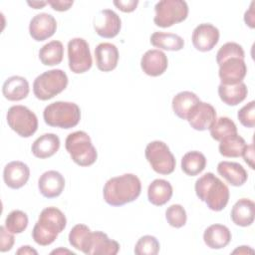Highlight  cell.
<instances>
[{"label": "cell", "instance_id": "f1b7e54d", "mask_svg": "<svg viewBox=\"0 0 255 255\" xmlns=\"http://www.w3.org/2000/svg\"><path fill=\"white\" fill-rule=\"evenodd\" d=\"M247 143L245 139L238 133L229 135L220 140L218 149L224 157H239L242 156Z\"/></svg>", "mask_w": 255, "mask_h": 255}, {"label": "cell", "instance_id": "b9f144b4", "mask_svg": "<svg viewBox=\"0 0 255 255\" xmlns=\"http://www.w3.org/2000/svg\"><path fill=\"white\" fill-rule=\"evenodd\" d=\"M48 4L54 9L55 11L63 12L67 11L71 8V6L74 4V1H66V0H49L47 1Z\"/></svg>", "mask_w": 255, "mask_h": 255}, {"label": "cell", "instance_id": "2e32d148", "mask_svg": "<svg viewBox=\"0 0 255 255\" xmlns=\"http://www.w3.org/2000/svg\"><path fill=\"white\" fill-rule=\"evenodd\" d=\"M190 127L196 130L209 129L216 121V111L208 103L199 102L187 119Z\"/></svg>", "mask_w": 255, "mask_h": 255}, {"label": "cell", "instance_id": "cb8c5ba5", "mask_svg": "<svg viewBox=\"0 0 255 255\" xmlns=\"http://www.w3.org/2000/svg\"><path fill=\"white\" fill-rule=\"evenodd\" d=\"M60 148V138L55 133H44L32 144L31 150L34 156L44 159L54 155Z\"/></svg>", "mask_w": 255, "mask_h": 255}, {"label": "cell", "instance_id": "1f68e13d", "mask_svg": "<svg viewBox=\"0 0 255 255\" xmlns=\"http://www.w3.org/2000/svg\"><path fill=\"white\" fill-rule=\"evenodd\" d=\"M64 56V47L62 42L54 40L45 44L39 51V59L45 66L59 65Z\"/></svg>", "mask_w": 255, "mask_h": 255}, {"label": "cell", "instance_id": "ab89813d", "mask_svg": "<svg viewBox=\"0 0 255 255\" xmlns=\"http://www.w3.org/2000/svg\"><path fill=\"white\" fill-rule=\"evenodd\" d=\"M15 238L13 233L9 232L5 226L0 227V251L7 252L11 250L14 245Z\"/></svg>", "mask_w": 255, "mask_h": 255}, {"label": "cell", "instance_id": "9c48e42d", "mask_svg": "<svg viewBox=\"0 0 255 255\" xmlns=\"http://www.w3.org/2000/svg\"><path fill=\"white\" fill-rule=\"evenodd\" d=\"M6 120L11 129L22 137H30L38 128L36 115L25 106L17 105L9 108Z\"/></svg>", "mask_w": 255, "mask_h": 255}, {"label": "cell", "instance_id": "8fae6325", "mask_svg": "<svg viewBox=\"0 0 255 255\" xmlns=\"http://www.w3.org/2000/svg\"><path fill=\"white\" fill-rule=\"evenodd\" d=\"M119 250L120 244L103 231H91L82 248V252L87 255H116Z\"/></svg>", "mask_w": 255, "mask_h": 255}, {"label": "cell", "instance_id": "c3c4849f", "mask_svg": "<svg viewBox=\"0 0 255 255\" xmlns=\"http://www.w3.org/2000/svg\"><path fill=\"white\" fill-rule=\"evenodd\" d=\"M61 253H70V254H75L74 252H72V251H70V250H67V249H63V248H59V249H57V250H53L52 252H51V254H61Z\"/></svg>", "mask_w": 255, "mask_h": 255}, {"label": "cell", "instance_id": "d590c367", "mask_svg": "<svg viewBox=\"0 0 255 255\" xmlns=\"http://www.w3.org/2000/svg\"><path fill=\"white\" fill-rule=\"evenodd\" d=\"M165 218L167 220V223L170 226L174 228H180L185 225L187 220V215L182 205L172 204L169 207H167L165 211Z\"/></svg>", "mask_w": 255, "mask_h": 255}, {"label": "cell", "instance_id": "ee69618b", "mask_svg": "<svg viewBox=\"0 0 255 255\" xmlns=\"http://www.w3.org/2000/svg\"><path fill=\"white\" fill-rule=\"evenodd\" d=\"M254 4L255 2L253 1L249 7V9L245 12L244 14V21L246 23V25H248L250 28H254L255 27V19H254Z\"/></svg>", "mask_w": 255, "mask_h": 255}, {"label": "cell", "instance_id": "4316f807", "mask_svg": "<svg viewBox=\"0 0 255 255\" xmlns=\"http://www.w3.org/2000/svg\"><path fill=\"white\" fill-rule=\"evenodd\" d=\"M173 193L171 184L165 179H154L147 188L148 201L155 206H162L167 203Z\"/></svg>", "mask_w": 255, "mask_h": 255}, {"label": "cell", "instance_id": "603a6c76", "mask_svg": "<svg viewBox=\"0 0 255 255\" xmlns=\"http://www.w3.org/2000/svg\"><path fill=\"white\" fill-rule=\"evenodd\" d=\"M255 215V204L248 198L239 199L231 209V220L234 224L247 227L250 226L254 221Z\"/></svg>", "mask_w": 255, "mask_h": 255}, {"label": "cell", "instance_id": "d6986e66", "mask_svg": "<svg viewBox=\"0 0 255 255\" xmlns=\"http://www.w3.org/2000/svg\"><path fill=\"white\" fill-rule=\"evenodd\" d=\"M65 178L56 170L44 172L38 180V188L41 194L46 198L58 197L64 190Z\"/></svg>", "mask_w": 255, "mask_h": 255}, {"label": "cell", "instance_id": "6da1fadb", "mask_svg": "<svg viewBox=\"0 0 255 255\" xmlns=\"http://www.w3.org/2000/svg\"><path fill=\"white\" fill-rule=\"evenodd\" d=\"M141 183L132 173H125L110 178L104 185L105 201L112 206H122L134 201L140 194Z\"/></svg>", "mask_w": 255, "mask_h": 255}, {"label": "cell", "instance_id": "60d3db41", "mask_svg": "<svg viewBox=\"0 0 255 255\" xmlns=\"http://www.w3.org/2000/svg\"><path fill=\"white\" fill-rule=\"evenodd\" d=\"M137 4H138L137 0H128V1L116 0V1H114V5L118 9H120L121 11H123L125 13H129V12L134 11Z\"/></svg>", "mask_w": 255, "mask_h": 255}, {"label": "cell", "instance_id": "836d02e7", "mask_svg": "<svg viewBox=\"0 0 255 255\" xmlns=\"http://www.w3.org/2000/svg\"><path fill=\"white\" fill-rule=\"evenodd\" d=\"M27 226H28V216L22 210L11 211L5 219L6 229L13 234L22 233L27 228Z\"/></svg>", "mask_w": 255, "mask_h": 255}, {"label": "cell", "instance_id": "8992f818", "mask_svg": "<svg viewBox=\"0 0 255 255\" xmlns=\"http://www.w3.org/2000/svg\"><path fill=\"white\" fill-rule=\"evenodd\" d=\"M68 86V76L61 69H53L39 75L33 83V93L38 100L48 101L62 93Z\"/></svg>", "mask_w": 255, "mask_h": 255}, {"label": "cell", "instance_id": "277c9868", "mask_svg": "<svg viewBox=\"0 0 255 255\" xmlns=\"http://www.w3.org/2000/svg\"><path fill=\"white\" fill-rule=\"evenodd\" d=\"M44 122L54 128H72L81 120L79 106L72 102H54L48 105L43 112Z\"/></svg>", "mask_w": 255, "mask_h": 255}, {"label": "cell", "instance_id": "4dcf8cb0", "mask_svg": "<svg viewBox=\"0 0 255 255\" xmlns=\"http://www.w3.org/2000/svg\"><path fill=\"white\" fill-rule=\"evenodd\" d=\"M150 43L156 48L167 51H179L184 47V40L173 33L154 32L150 36Z\"/></svg>", "mask_w": 255, "mask_h": 255}, {"label": "cell", "instance_id": "f6af8a7d", "mask_svg": "<svg viewBox=\"0 0 255 255\" xmlns=\"http://www.w3.org/2000/svg\"><path fill=\"white\" fill-rule=\"evenodd\" d=\"M16 254H18V255H30V254L37 255L38 252H37L35 249H33L31 246L25 245V246H21V247L16 251Z\"/></svg>", "mask_w": 255, "mask_h": 255}, {"label": "cell", "instance_id": "7c38bea8", "mask_svg": "<svg viewBox=\"0 0 255 255\" xmlns=\"http://www.w3.org/2000/svg\"><path fill=\"white\" fill-rule=\"evenodd\" d=\"M247 73L244 59L232 57L219 65L218 75L223 85H235L241 83Z\"/></svg>", "mask_w": 255, "mask_h": 255}, {"label": "cell", "instance_id": "d4e9b609", "mask_svg": "<svg viewBox=\"0 0 255 255\" xmlns=\"http://www.w3.org/2000/svg\"><path fill=\"white\" fill-rule=\"evenodd\" d=\"M217 172L233 186L243 185L248 178L245 168L234 161H220L217 165Z\"/></svg>", "mask_w": 255, "mask_h": 255}, {"label": "cell", "instance_id": "7a4b0ae2", "mask_svg": "<svg viewBox=\"0 0 255 255\" xmlns=\"http://www.w3.org/2000/svg\"><path fill=\"white\" fill-rule=\"evenodd\" d=\"M67 225L65 214L57 207L50 206L44 208L34 225L32 237L41 246L52 244Z\"/></svg>", "mask_w": 255, "mask_h": 255}, {"label": "cell", "instance_id": "52a82bcc", "mask_svg": "<svg viewBox=\"0 0 255 255\" xmlns=\"http://www.w3.org/2000/svg\"><path fill=\"white\" fill-rule=\"evenodd\" d=\"M154 11V24L161 28H167L187 18L188 5L183 0H161L155 4Z\"/></svg>", "mask_w": 255, "mask_h": 255}, {"label": "cell", "instance_id": "9a60e30c", "mask_svg": "<svg viewBox=\"0 0 255 255\" xmlns=\"http://www.w3.org/2000/svg\"><path fill=\"white\" fill-rule=\"evenodd\" d=\"M57 29L56 19L48 13H40L35 15L29 24L30 36L35 41H44L52 37Z\"/></svg>", "mask_w": 255, "mask_h": 255}, {"label": "cell", "instance_id": "f546056e", "mask_svg": "<svg viewBox=\"0 0 255 255\" xmlns=\"http://www.w3.org/2000/svg\"><path fill=\"white\" fill-rule=\"evenodd\" d=\"M206 166V157L203 153L197 150L186 152L181 158V169L189 175L195 176L201 173Z\"/></svg>", "mask_w": 255, "mask_h": 255}, {"label": "cell", "instance_id": "ac0fdd59", "mask_svg": "<svg viewBox=\"0 0 255 255\" xmlns=\"http://www.w3.org/2000/svg\"><path fill=\"white\" fill-rule=\"evenodd\" d=\"M168 66L166 55L156 49L146 51L140 60V67L144 74L150 77H158L162 75Z\"/></svg>", "mask_w": 255, "mask_h": 255}, {"label": "cell", "instance_id": "d6a6232c", "mask_svg": "<svg viewBox=\"0 0 255 255\" xmlns=\"http://www.w3.org/2000/svg\"><path fill=\"white\" fill-rule=\"evenodd\" d=\"M209 131L213 139L220 141L226 136L236 134L237 127L231 119L227 117H220L219 119H216L214 124L210 127Z\"/></svg>", "mask_w": 255, "mask_h": 255}, {"label": "cell", "instance_id": "3957f363", "mask_svg": "<svg viewBox=\"0 0 255 255\" xmlns=\"http://www.w3.org/2000/svg\"><path fill=\"white\" fill-rule=\"evenodd\" d=\"M195 193L197 197L206 203L213 211L224 209L229 200L227 185L212 172H206L195 181Z\"/></svg>", "mask_w": 255, "mask_h": 255}, {"label": "cell", "instance_id": "5b68a950", "mask_svg": "<svg viewBox=\"0 0 255 255\" xmlns=\"http://www.w3.org/2000/svg\"><path fill=\"white\" fill-rule=\"evenodd\" d=\"M65 147L72 160L80 166H90L97 160V149L93 145L90 135L84 130L70 133L66 138Z\"/></svg>", "mask_w": 255, "mask_h": 255}, {"label": "cell", "instance_id": "44dd1931", "mask_svg": "<svg viewBox=\"0 0 255 255\" xmlns=\"http://www.w3.org/2000/svg\"><path fill=\"white\" fill-rule=\"evenodd\" d=\"M203 240L211 249H222L231 241V232L225 225L212 224L203 233Z\"/></svg>", "mask_w": 255, "mask_h": 255}, {"label": "cell", "instance_id": "e0dca14e", "mask_svg": "<svg viewBox=\"0 0 255 255\" xmlns=\"http://www.w3.org/2000/svg\"><path fill=\"white\" fill-rule=\"evenodd\" d=\"M30 177L29 166L19 160L7 163L3 170V179L6 185L12 189L23 187Z\"/></svg>", "mask_w": 255, "mask_h": 255}, {"label": "cell", "instance_id": "5bb4252c", "mask_svg": "<svg viewBox=\"0 0 255 255\" xmlns=\"http://www.w3.org/2000/svg\"><path fill=\"white\" fill-rule=\"evenodd\" d=\"M194 48L200 52L212 50L219 41V30L210 23H202L196 26L191 36Z\"/></svg>", "mask_w": 255, "mask_h": 255}, {"label": "cell", "instance_id": "4fadbf2b", "mask_svg": "<svg viewBox=\"0 0 255 255\" xmlns=\"http://www.w3.org/2000/svg\"><path fill=\"white\" fill-rule=\"evenodd\" d=\"M122 21L120 16L111 9H104L95 18L94 29L103 38H114L121 30Z\"/></svg>", "mask_w": 255, "mask_h": 255}, {"label": "cell", "instance_id": "ba28073f", "mask_svg": "<svg viewBox=\"0 0 255 255\" xmlns=\"http://www.w3.org/2000/svg\"><path fill=\"white\" fill-rule=\"evenodd\" d=\"M145 158L151 168L159 174L167 175L174 171L176 161L166 143L160 140L149 142L144 150Z\"/></svg>", "mask_w": 255, "mask_h": 255}, {"label": "cell", "instance_id": "8d00e7d4", "mask_svg": "<svg viewBox=\"0 0 255 255\" xmlns=\"http://www.w3.org/2000/svg\"><path fill=\"white\" fill-rule=\"evenodd\" d=\"M232 57H239L244 59L245 53L241 45L235 42H227L219 48L216 54V62L219 66L223 61Z\"/></svg>", "mask_w": 255, "mask_h": 255}, {"label": "cell", "instance_id": "7dc6e473", "mask_svg": "<svg viewBox=\"0 0 255 255\" xmlns=\"http://www.w3.org/2000/svg\"><path fill=\"white\" fill-rule=\"evenodd\" d=\"M248 252L253 253V250L250 249L249 246H240V247H238L237 249H235L232 253H233V254H236V253H239V254H247Z\"/></svg>", "mask_w": 255, "mask_h": 255}, {"label": "cell", "instance_id": "484cf974", "mask_svg": "<svg viewBox=\"0 0 255 255\" xmlns=\"http://www.w3.org/2000/svg\"><path fill=\"white\" fill-rule=\"evenodd\" d=\"M200 102V99L192 92L183 91L176 94L172 99V110L174 114L181 120L188 119L192 110Z\"/></svg>", "mask_w": 255, "mask_h": 255}, {"label": "cell", "instance_id": "7bdbcfd3", "mask_svg": "<svg viewBox=\"0 0 255 255\" xmlns=\"http://www.w3.org/2000/svg\"><path fill=\"white\" fill-rule=\"evenodd\" d=\"M242 156H243V158H244V161H245L252 169H254L255 167H254V145H253V143H251V144H249V145L247 144V146H246V148H245V150H244Z\"/></svg>", "mask_w": 255, "mask_h": 255}, {"label": "cell", "instance_id": "f35d334b", "mask_svg": "<svg viewBox=\"0 0 255 255\" xmlns=\"http://www.w3.org/2000/svg\"><path fill=\"white\" fill-rule=\"evenodd\" d=\"M237 118L242 126L254 128L255 126V102L251 101L242 107L237 114Z\"/></svg>", "mask_w": 255, "mask_h": 255}, {"label": "cell", "instance_id": "7402d4cb", "mask_svg": "<svg viewBox=\"0 0 255 255\" xmlns=\"http://www.w3.org/2000/svg\"><path fill=\"white\" fill-rule=\"evenodd\" d=\"M29 83L21 76L8 78L2 87V94L8 101L17 102L24 100L29 95Z\"/></svg>", "mask_w": 255, "mask_h": 255}, {"label": "cell", "instance_id": "ffe728a7", "mask_svg": "<svg viewBox=\"0 0 255 255\" xmlns=\"http://www.w3.org/2000/svg\"><path fill=\"white\" fill-rule=\"evenodd\" d=\"M96 64L100 71L111 72L115 70L119 62V51L112 43H100L95 48Z\"/></svg>", "mask_w": 255, "mask_h": 255}, {"label": "cell", "instance_id": "e575fe53", "mask_svg": "<svg viewBox=\"0 0 255 255\" xmlns=\"http://www.w3.org/2000/svg\"><path fill=\"white\" fill-rule=\"evenodd\" d=\"M136 255H156L159 252V242L154 236H141L134 246Z\"/></svg>", "mask_w": 255, "mask_h": 255}, {"label": "cell", "instance_id": "bcb514c9", "mask_svg": "<svg viewBox=\"0 0 255 255\" xmlns=\"http://www.w3.org/2000/svg\"><path fill=\"white\" fill-rule=\"evenodd\" d=\"M27 4L34 9H41L48 4L47 1H27Z\"/></svg>", "mask_w": 255, "mask_h": 255}, {"label": "cell", "instance_id": "83f0119b", "mask_svg": "<svg viewBox=\"0 0 255 255\" xmlns=\"http://www.w3.org/2000/svg\"><path fill=\"white\" fill-rule=\"evenodd\" d=\"M248 94L247 86L241 82L235 85H223L218 86V95L220 100L228 106H236L243 102Z\"/></svg>", "mask_w": 255, "mask_h": 255}, {"label": "cell", "instance_id": "30bf717a", "mask_svg": "<svg viewBox=\"0 0 255 255\" xmlns=\"http://www.w3.org/2000/svg\"><path fill=\"white\" fill-rule=\"evenodd\" d=\"M69 68L75 74H83L89 71L93 60L88 42L83 38H73L68 42Z\"/></svg>", "mask_w": 255, "mask_h": 255}, {"label": "cell", "instance_id": "74e56055", "mask_svg": "<svg viewBox=\"0 0 255 255\" xmlns=\"http://www.w3.org/2000/svg\"><path fill=\"white\" fill-rule=\"evenodd\" d=\"M91 233V229L85 224L75 225L69 233V243L77 250L82 251L84 243Z\"/></svg>", "mask_w": 255, "mask_h": 255}]
</instances>
